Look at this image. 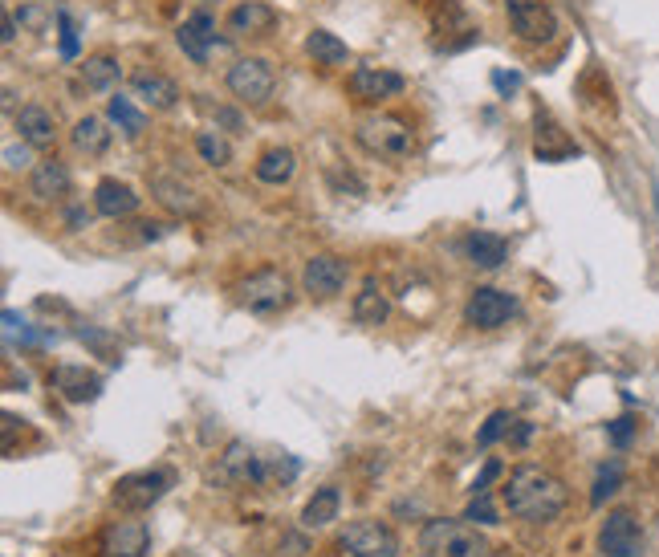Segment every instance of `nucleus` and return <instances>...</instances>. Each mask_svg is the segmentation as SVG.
Here are the masks:
<instances>
[{
  "instance_id": "nucleus-1",
  "label": "nucleus",
  "mask_w": 659,
  "mask_h": 557,
  "mask_svg": "<svg viewBox=\"0 0 659 557\" xmlns=\"http://www.w3.org/2000/svg\"><path fill=\"white\" fill-rule=\"evenodd\" d=\"M501 501L513 517L521 521H533V525H550L566 513L570 505V492L566 484L546 472V468H537V464H517L509 472V480L501 484Z\"/></svg>"
},
{
  "instance_id": "nucleus-2",
  "label": "nucleus",
  "mask_w": 659,
  "mask_h": 557,
  "mask_svg": "<svg viewBox=\"0 0 659 557\" xmlns=\"http://www.w3.org/2000/svg\"><path fill=\"white\" fill-rule=\"evenodd\" d=\"M354 139L367 155L391 159V163H399L415 151V131L395 114H363L354 122Z\"/></svg>"
},
{
  "instance_id": "nucleus-3",
  "label": "nucleus",
  "mask_w": 659,
  "mask_h": 557,
  "mask_svg": "<svg viewBox=\"0 0 659 557\" xmlns=\"http://www.w3.org/2000/svg\"><path fill=\"white\" fill-rule=\"evenodd\" d=\"M424 557H489V541L476 533V525H460L448 517H432L419 529Z\"/></svg>"
},
{
  "instance_id": "nucleus-4",
  "label": "nucleus",
  "mask_w": 659,
  "mask_h": 557,
  "mask_svg": "<svg viewBox=\"0 0 659 557\" xmlns=\"http://www.w3.org/2000/svg\"><path fill=\"white\" fill-rule=\"evenodd\" d=\"M236 297H241V305L249 309V314L269 318V314H281V309H289L297 293H293V281L281 269L265 265V269L249 273L241 285H236Z\"/></svg>"
},
{
  "instance_id": "nucleus-5",
  "label": "nucleus",
  "mask_w": 659,
  "mask_h": 557,
  "mask_svg": "<svg viewBox=\"0 0 659 557\" xmlns=\"http://www.w3.org/2000/svg\"><path fill=\"white\" fill-rule=\"evenodd\" d=\"M171 484H175L171 468H143V472H131V476H118L110 501L123 513H147L151 505H159L167 497Z\"/></svg>"
},
{
  "instance_id": "nucleus-6",
  "label": "nucleus",
  "mask_w": 659,
  "mask_h": 557,
  "mask_svg": "<svg viewBox=\"0 0 659 557\" xmlns=\"http://www.w3.org/2000/svg\"><path fill=\"white\" fill-rule=\"evenodd\" d=\"M224 86L241 106H265L277 90V74L265 57H236L224 74Z\"/></svg>"
},
{
  "instance_id": "nucleus-7",
  "label": "nucleus",
  "mask_w": 659,
  "mask_h": 557,
  "mask_svg": "<svg viewBox=\"0 0 659 557\" xmlns=\"http://www.w3.org/2000/svg\"><path fill=\"white\" fill-rule=\"evenodd\" d=\"M338 545L350 553V557H399V537L387 521L379 517H358L342 529Z\"/></svg>"
},
{
  "instance_id": "nucleus-8",
  "label": "nucleus",
  "mask_w": 659,
  "mask_h": 557,
  "mask_svg": "<svg viewBox=\"0 0 659 557\" xmlns=\"http://www.w3.org/2000/svg\"><path fill=\"white\" fill-rule=\"evenodd\" d=\"M598 553L603 557H643L647 553V533L631 509L607 513V521L598 525Z\"/></svg>"
},
{
  "instance_id": "nucleus-9",
  "label": "nucleus",
  "mask_w": 659,
  "mask_h": 557,
  "mask_svg": "<svg viewBox=\"0 0 659 557\" xmlns=\"http://www.w3.org/2000/svg\"><path fill=\"white\" fill-rule=\"evenodd\" d=\"M505 17L525 45H550L558 37V17L546 0H505Z\"/></svg>"
},
{
  "instance_id": "nucleus-10",
  "label": "nucleus",
  "mask_w": 659,
  "mask_h": 557,
  "mask_svg": "<svg viewBox=\"0 0 659 557\" xmlns=\"http://www.w3.org/2000/svg\"><path fill=\"white\" fill-rule=\"evenodd\" d=\"M513 314H517V301L505 289H493V285H476L464 301V322L472 330H501Z\"/></svg>"
},
{
  "instance_id": "nucleus-11",
  "label": "nucleus",
  "mask_w": 659,
  "mask_h": 557,
  "mask_svg": "<svg viewBox=\"0 0 659 557\" xmlns=\"http://www.w3.org/2000/svg\"><path fill=\"white\" fill-rule=\"evenodd\" d=\"M98 557H147L151 553V529L143 521H110L98 541Z\"/></svg>"
},
{
  "instance_id": "nucleus-12",
  "label": "nucleus",
  "mask_w": 659,
  "mask_h": 557,
  "mask_svg": "<svg viewBox=\"0 0 659 557\" xmlns=\"http://www.w3.org/2000/svg\"><path fill=\"white\" fill-rule=\"evenodd\" d=\"M407 90V78L387 66H354L350 70V94L367 106H379L387 98H399Z\"/></svg>"
},
{
  "instance_id": "nucleus-13",
  "label": "nucleus",
  "mask_w": 659,
  "mask_h": 557,
  "mask_svg": "<svg viewBox=\"0 0 659 557\" xmlns=\"http://www.w3.org/2000/svg\"><path fill=\"white\" fill-rule=\"evenodd\" d=\"M346 277H350V265H346L342 257H334V253H314V257L306 261V269H302V289H306L310 297H318V301H330V297H338V293L346 289Z\"/></svg>"
},
{
  "instance_id": "nucleus-14",
  "label": "nucleus",
  "mask_w": 659,
  "mask_h": 557,
  "mask_svg": "<svg viewBox=\"0 0 659 557\" xmlns=\"http://www.w3.org/2000/svg\"><path fill=\"white\" fill-rule=\"evenodd\" d=\"M49 387L66 403H94L102 395V375H94L86 366H74V362H62L49 370Z\"/></svg>"
},
{
  "instance_id": "nucleus-15",
  "label": "nucleus",
  "mask_w": 659,
  "mask_h": 557,
  "mask_svg": "<svg viewBox=\"0 0 659 557\" xmlns=\"http://www.w3.org/2000/svg\"><path fill=\"white\" fill-rule=\"evenodd\" d=\"M220 480L224 484H265L269 468L261 464V456L245 444V440H232L220 456Z\"/></svg>"
},
{
  "instance_id": "nucleus-16",
  "label": "nucleus",
  "mask_w": 659,
  "mask_h": 557,
  "mask_svg": "<svg viewBox=\"0 0 659 557\" xmlns=\"http://www.w3.org/2000/svg\"><path fill=\"white\" fill-rule=\"evenodd\" d=\"M70 188H74V175H70V167H66L62 159H57V155L41 159V163L29 171V192H33V200H41V204L66 200Z\"/></svg>"
},
{
  "instance_id": "nucleus-17",
  "label": "nucleus",
  "mask_w": 659,
  "mask_h": 557,
  "mask_svg": "<svg viewBox=\"0 0 659 557\" xmlns=\"http://www.w3.org/2000/svg\"><path fill=\"white\" fill-rule=\"evenodd\" d=\"M273 25H277V13L265 5V0H241V5H236V9L228 13V21H224L228 37H236V41H245V37H269Z\"/></svg>"
},
{
  "instance_id": "nucleus-18",
  "label": "nucleus",
  "mask_w": 659,
  "mask_h": 557,
  "mask_svg": "<svg viewBox=\"0 0 659 557\" xmlns=\"http://www.w3.org/2000/svg\"><path fill=\"white\" fill-rule=\"evenodd\" d=\"M13 127L21 131V139L33 147V151H49L57 143V118L37 106V102H25L17 114H13Z\"/></svg>"
},
{
  "instance_id": "nucleus-19",
  "label": "nucleus",
  "mask_w": 659,
  "mask_h": 557,
  "mask_svg": "<svg viewBox=\"0 0 659 557\" xmlns=\"http://www.w3.org/2000/svg\"><path fill=\"white\" fill-rule=\"evenodd\" d=\"M143 204V196L123 179H102L94 188V212L106 216V220H123V216H135Z\"/></svg>"
},
{
  "instance_id": "nucleus-20",
  "label": "nucleus",
  "mask_w": 659,
  "mask_h": 557,
  "mask_svg": "<svg viewBox=\"0 0 659 557\" xmlns=\"http://www.w3.org/2000/svg\"><path fill=\"white\" fill-rule=\"evenodd\" d=\"M131 90L151 110H175V102H179V82L167 78L163 70H135L131 74Z\"/></svg>"
},
{
  "instance_id": "nucleus-21",
  "label": "nucleus",
  "mask_w": 659,
  "mask_h": 557,
  "mask_svg": "<svg viewBox=\"0 0 659 557\" xmlns=\"http://www.w3.org/2000/svg\"><path fill=\"white\" fill-rule=\"evenodd\" d=\"M151 196L167 212H175V216H196L200 212L196 188H192V183H184V179H175V175H151Z\"/></svg>"
},
{
  "instance_id": "nucleus-22",
  "label": "nucleus",
  "mask_w": 659,
  "mask_h": 557,
  "mask_svg": "<svg viewBox=\"0 0 659 557\" xmlns=\"http://www.w3.org/2000/svg\"><path fill=\"white\" fill-rule=\"evenodd\" d=\"M464 257L476 269H501L509 257V240L497 232H468L464 236Z\"/></svg>"
},
{
  "instance_id": "nucleus-23",
  "label": "nucleus",
  "mask_w": 659,
  "mask_h": 557,
  "mask_svg": "<svg viewBox=\"0 0 659 557\" xmlns=\"http://www.w3.org/2000/svg\"><path fill=\"white\" fill-rule=\"evenodd\" d=\"M533 151H537V159H546V163H558V159L578 155V147L566 139V131L558 127L550 114H542V110H537V139H533Z\"/></svg>"
},
{
  "instance_id": "nucleus-24",
  "label": "nucleus",
  "mask_w": 659,
  "mask_h": 557,
  "mask_svg": "<svg viewBox=\"0 0 659 557\" xmlns=\"http://www.w3.org/2000/svg\"><path fill=\"white\" fill-rule=\"evenodd\" d=\"M350 314H354L358 326H383V322H387L391 301H387V293H383V285H379L375 277L363 281V289H358V297H354V305H350Z\"/></svg>"
},
{
  "instance_id": "nucleus-25",
  "label": "nucleus",
  "mask_w": 659,
  "mask_h": 557,
  "mask_svg": "<svg viewBox=\"0 0 659 557\" xmlns=\"http://www.w3.org/2000/svg\"><path fill=\"white\" fill-rule=\"evenodd\" d=\"M253 175H257L261 183H269V188H281V183H289V179L297 175V155H293L289 147H269V151L257 155Z\"/></svg>"
},
{
  "instance_id": "nucleus-26",
  "label": "nucleus",
  "mask_w": 659,
  "mask_h": 557,
  "mask_svg": "<svg viewBox=\"0 0 659 557\" xmlns=\"http://www.w3.org/2000/svg\"><path fill=\"white\" fill-rule=\"evenodd\" d=\"M110 131H106V122L98 118V114H86V118H78L74 122V131H70V143H74V151L78 155H86V159H98V155H106V147H110Z\"/></svg>"
},
{
  "instance_id": "nucleus-27",
  "label": "nucleus",
  "mask_w": 659,
  "mask_h": 557,
  "mask_svg": "<svg viewBox=\"0 0 659 557\" xmlns=\"http://www.w3.org/2000/svg\"><path fill=\"white\" fill-rule=\"evenodd\" d=\"M338 509H342L338 484H322L302 509V529H326L330 521H338Z\"/></svg>"
},
{
  "instance_id": "nucleus-28",
  "label": "nucleus",
  "mask_w": 659,
  "mask_h": 557,
  "mask_svg": "<svg viewBox=\"0 0 659 557\" xmlns=\"http://www.w3.org/2000/svg\"><path fill=\"white\" fill-rule=\"evenodd\" d=\"M78 70H82L86 90H110L118 78H123V66H118L114 53H90Z\"/></svg>"
},
{
  "instance_id": "nucleus-29",
  "label": "nucleus",
  "mask_w": 659,
  "mask_h": 557,
  "mask_svg": "<svg viewBox=\"0 0 659 557\" xmlns=\"http://www.w3.org/2000/svg\"><path fill=\"white\" fill-rule=\"evenodd\" d=\"M306 53L318 61V66H346V61H350L346 41L334 37L330 29H314V33H306Z\"/></svg>"
},
{
  "instance_id": "nucleus-30",
  "label": "nucleus",
  "mask_w": 659,
  "mask_h": 557,
  "mask_svg": "<svg viewBox=\"0 0 659 557\" xmlns=\"http://www.w3.org/2000/svg\"><path fill=\"white\" fill-rule=\"evenodd\" d=\"M578 94L590 102V106H607L615 110V90H611V78L598 70V66H586V74L578 78Z\"/></svg>"
},
{
  "instance_id": "nucleus-31",
  "label": "nucleus",
  "mask_w": 659,
  "mask_h": 557,
  "mask_svg": "<svg viewBox=\"0 0 659 557\" xmlns=\"http://www.w3.org/2000/svg\"><path fill=\"white\" fill-rule=\"evenodd\" d=\"M623 488V460H607L603 468H598V476H594V488H590V505L594 509H603L615 492Z\"/></svg>"
},
{
  "instance_id": "nucleus-32",
  "label": "nucleus",
  "mask_w": 659,
  "mask_h": 557,
  "mask_svg": "<svg viewBox=\"0 0 659 557\" xmlns=\"http://www.w3.org/2000/svg\"><path fill=\"white\" fill-rule=\"evenodd\" d=\"M196 155L208 167H228L232 163V143L220 131H196Z\"/></svg>"
},
{
  "instance_id": "nucleus-33",
  "label": "nucleus",
  "mask_w": 659,
  "mask_h": 557,
  "mask_svg": "<svg viewBox=\"0 0 659 557\" xmlns=\"http://www.w3.org/2000/svg\"><path fill=\"white\" fill-rule=\"evenodd\" d=\"M110 122H118V127H123L127 135H143L147 131V114L131 102V98H123V94H118V98H110Z\"/></svg>"
},
{
  "instance_id": "nucleus-34",
  "label": "nucleus",
  "mask_w": 659,
  "mask_h": 557,
  "mask_svg": "<svg viewBox=\"0 0 659 557\" xmlns=\"http://www.w3.org/2000/svg\"><path fill=\"white\" fill-rule=\"evenodd\" d=\"M200 110L216 122V131H228V135H245V114L241 110H232V106H220V102H208L200 94Z\"/></svg>"
},
{
  "instance_id": "nucleus-35",
  "label": "nucleus",
  "mask_w": 659,
  "mask_h": 557,
  "mask_svg": "<svg viewBox=\"0 0 659 557\" xmlns=\"http://www.w3.org/2000/svg\"><path fill=\"white\" fill-rule=\"evenodd\" d=\"M460 521H468V525H501V509L493 505L489 492H472V501H468Z\"/></svg>"
},
{
  "instance_id": "nucleus-36",
  "label": "nucleus",
  "mask_w": 659,
  "mask_h": 557,
  "mask_svg": "<svg viewBox=\"0 0 659 557\" xmlns=\"http://www.w3.org/2000/svg\"><path fill=\"white\" fill-rule=\"evenodd\" d=\"M513 431V415L509 411H493L489 419H485V427L476 431V448H493L497 440H505Z\"/></svg>"
},
{
  "instance_id": "nucleus-37",
  "label": "nucleus",
  "mask_w": 659,
  "mask_h": 557,
  "mask_svg": "<svg viewBox=\"0 0 659 557\" xmlns=\"http://www.w3.org/2000/svg\"><path fill=\"white\" fill-rule=\"evenodd\" d=\"M175 45L184 49V53L196 61V66H208V57H212V53H208V45H212V41H204L192 25H179V29H175Z\"/></svg>"
},
{
  "instance_id": "nucleus-38",
  "label": "nucleus",
  "mask_w": 659,
  "mask_h": 557,
  "mask_svg": "<svg viewBox=\"0 0 659 557\" xmlns=\"http://www.w3.org/2000/svg\"><path fill=\"white\" fill-rule=\"evenodd\" d=\"M78 338H82L86 346H94L106 362H118V346L110 342V334H102V330H94V326H82V330H78Z\"/></svg>"
},
{
  "instance_id": "nucleus-39",
  "label": "nucleus",
  "mask_w": 659,
  "mask_h": 557,
  "mask_svg": "<svg viewBox=\"0 0 659 557\" xmlns=\"http://www.w3.org/2000/svg\"><path fill=\"white\" fill-rule=\"evenodd\" d=\"M607 436H611L615 448H631V440H635V419H631V415H619V419L607 427Z\"/></svg>"
},
{
  "instance_id": "nucleus-40",
  "label": "nucleus",
  "mask_w": 659,
  "mask_h": 557,
  "mask_svg": "<svg viewBox=\"0 0 659 557\" xmlns=\"http://www.w3.org/2000/svg\"><path fill=\"white\" fill-rule=\"evenodd\" d=\"M5 167H9V171L37 167V163H33V147H29V143H21V147H17V143H9V147H5Z\"/></svg>"
},
{
  "instance_id": "nucleus-41",
  "label": "nucleus",
  "mask_w": 659,
  "mask_h": 557,
  "mask_svg": "<svg viewBox=\"0 0 659 557\" xmlns=\"http://www.w3.org/2000/svg\"><path fill=\"white\" fill-rule=\"evenodd\" d=\"M57 25H62V53H66V57H78V33H74V21H70L66 9L57 13Z\"/></svg>"
},
{
  "instance_id": "nucleus-42",
  "label": "nucleus",
  "mask_w": 659,
  "mask_h": 557,
  "mask_svg": "<svg viewBox=\"0 0 659 557\" xmlns=\"http://www.w3.org/2000/svg\"><path fill=\"white\" fill-rule=\"evenodd\" d=\"M184 25H192V29H196V33L204 37V41H216V21H212V17L204 13V9H200V13H192V17L184 21Z\"/></svg>"
},
{
  "instance_id": "nucleus-43",
  "label": "nucleus",
  "mask_w": 659,
  "mask_h": 557,
  "mask_svg": "<svg viewBox=\"0 0 659 557\" xmlns=\"http://www.w3.org/2000/svg\"><path fill=\"white\" fill-rule=\"evenodd\" d=\"M497 476H501V464H497V460H489V464H485V472L472 480V492H489V484H493Z\"/></svg>"
},
{
  "instance_id": "nucleus-44",
  "label": "nucleus",
  "mask_w": 659,
  "mask_h": 557,
  "mask_svg": "<svg viewBox=\"0 0 659 557\" xmlns=\"http://www.w3.org/2000/svg\"><path fill=\"white\" fill-rule=\"evenodd\" d=\"M493 86H497L501 94H513V90L521 86V74H505V70H497V74H493Z\"/></svg>"
},
{
  "instance_id": "nucleus-45",
  "label": "nucleus",
  "mask_w": 659,
  "mask_h": 557,
  "mask_svg": "<svg viewBox=\"0 0 659 557\" xmlns=\"http://www.w3.org/2000/svg\"><path fill=\"white\" fill-rule=\"evenodd\" d=\"M86 224H90V212H82V208H74V212H70V228L78 232V228H86Z\"/></svg>"
},
{
  "instance_id": "nucleus-46",
  "label": "nucleus",
  "mask_w": 659,
  "mask_h": 557,
  "mask_svg": "<svg viewBox=\"0 0 659 557\" xmlns=\"http://www.w3.org/2000/svg\"><path fill=\"white\" fill-rule=\"evenodd\" d=\"M13 37H17V17L5 13V45H13Z\"/></svg>"
},
{
  "instance_id": "nucleus-47",
  "label": "nucleus",
  "mask_w": 659,
  "mask_h": 557,
  "mask_svg": "<svg viewBox=\"0 0 659 557\" xmlns=\"http://www.w3.org/2000/svg\"><path fill=\"white\" fill-rule=\"evenodd\" d=\"M529 436H533V427H529V423H521V427H517V444H529Z\"/></svg>"
},
{
  "instance_id": "nucleus-48",
  "label": "nucleus",
  "mask_w": 659,
  "mask_h": 557,
  "mask_svg": "<svg viewBox=\"0 0 659 557\" xmlns=\"http://www.w3.org/2000/svg\"><path fill=\"white\" fill-rule=\"evenodd\" d=\"M175 557H200V553H192V549H179V553H175Z\"/></svg>"
},
{
  "instance_id": "nucleus-49",
  "label": "nucleus",
  "mask_w": 659,
  "mask_h": 557,
  "mask_svg": "<svg viewBox=\"0 0 659 557\" xmlns=\"http://www.w3.org/2000/svg\"><path fill=\"white\" fill-rule=\"evenodd\" d=\"M200 5H212V0H200Z\"/></svg>"
}]
</instances>
